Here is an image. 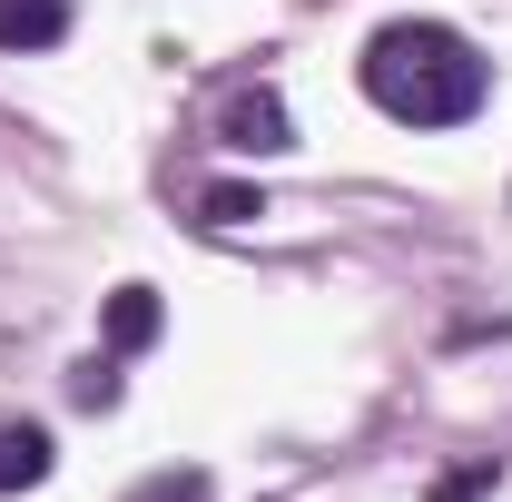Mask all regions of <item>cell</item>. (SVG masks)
I'll use <instances>...</instances> for the list:
<instances>
[{"instance_id":"6da1fadb","label":"cell","mask_w":512,"mask_h":502,"mask_svg":"<svg viewBox=\"0 0 512 502\" xmlns=\"http://www.w3.org/2000/svg\"><path fill=\"white\" fill-rule=\"evenodd\" d=\"M365 99L394 128H463L493 99V60L453 20H384L365 40Z\"/></svg>"},{"instance_id":"7a4b0ae2","label":"cell","mask_w":512,"mask_h":502,"mask_svg":"<svg viewBox=\"0 0 512 502\" xmlns=\"http://www.w3.org/2000/svg\"><path fill=\"white\" fill-rule=\"evenodd\" d=\"M217 138H227L237 158H286V148H296V119H286L276 89H237V99L217 109Z\"/></svg>"},{"instance_id":"3957f363","label":"cell","mask_w":512,"mask_h":502,"mask_svg":"<svg viewBox=\"0 0 512 502\" xmlns=\"http://www.w3.org/2000/svg\"><path fill=\"white\" fill-rule=\"evenodd\" d=\"M69 0H0V50H60Z\"/></svg>"},{"instance_id":"277c9868","label":"cell","mask_w":512,"mask_h":502,"mask_svg":"<svg viewBox=\"0 0 512 502\" xmlns=\"http://www.w3.org/2000/svg\"><path fill=\"white\" fill-rule=\"evenodd\" d=\"M158 286H119L109 296V355H138V345H158Z\"/></svg>"},{"instance_id":"5b68a950","label":"cell","mask_w":512,"mask_h":502,"mask_svg":"<svg viewBox=\"0 0 512 502\" xmlns=\"http://www.w3.org/2000/svg\"><path fill=\"white\" fill-rule=\"evenodd\" d=\"M30 483H50V434L40 424H10L0 434V493H30Z\"/></svg>"},{"instance_id":"8992f818","label":"cell","mask_w":512,"mask_h":502,"mask_svg":"<svg viewBox=\"0 0 512 502\" xmlns=\"http://www.w3.org/2000/svg\"><path fill=\"white\" fill-rule=\"evenodd\" d=\"M69 404H89V414H109V404H119V355H89V365L69 375Z\"/></svg>"},{"instance_id":"52a82bcc","label":"cell","mask_w":512,"mask_h":502,"mask_svg":"<svg viewBox=\"0 0 512 502\" xmlns=\"http://www.w3.org/2000/svg\"><path fill=\"white\" fill-rule=\"evenodd\" d=\"M197 217H207V227H247V217H266V197H256V188H207Z\"/></svg>"},{"instance_id":"ba28073f","label":"cell","mask_w":512,"mask_h":502,"mask_svg":"<svg viewBox=\"0 0 512 502\" xmlns=\"http://www.w3.org/2000/svg\"><path fill=\"white\" fill-rule=\"evenodd\" d=\"M493 483H503V463H463V473H444V483H434V502H483Z\"/></svg>"},{"instance_id":"9c48e42d","label":"cell","mask_w":512,"mask_h":502,"mask_svg":"<svg viewBox=\"0 0 512 502\" xmlns=\"http://www.w3.org/2000/svg\"><path fill=\"white\" fill-rule=\"evenodd\" d=\"M128 502H207V473H148Z\"/></svg>"}]
</instances>
